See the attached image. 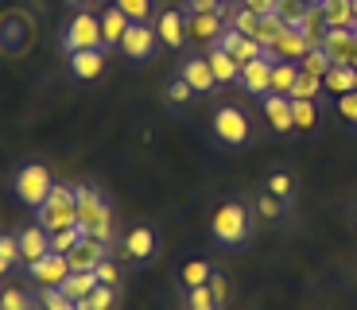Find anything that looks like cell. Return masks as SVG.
Returning <instances> with one entry per match:
<instances>
[{
  "label": "cell",
  "instance_id": "obj_25",
  "mask_svg": "<svg viewBox=\"0 0 357 310\" xmlns=\"http://www.w3.org/2000/svg\"><path fill=\"white\" fill-rule=\"evenodd\" d=\"M299 62H276L272 66V93H280V98H291L295 89V78H299Z\"/></svg>",
  "mask_w": 357,
  "mask_h": 310
},
{
  "label": "cell",
  "instance_id": "obj_56",
  "mask_svg": "<svg viewBox=\"0 0 357 310\" xmlns=\"http://www.w3.org/2000/svg\"><path fill=\"white\" fill-rule=\"evenodd\" d=\"M354 36H357V27H354Z\"/></svg>",
  "mask_w": 357,
  "mask_h": 310
},
{
  "label": "cell",
  "instance_id": "obj_27",
  "mask_svg": "<svg viewBox=\"0 0 357 310\" xmlns=\"http://www.w3.org/2000/svg\"><path fill=\"white\" fill-rule=\"evenodd\" d=\"M93 287H98V275H93V272H70L63 279V291L70 295L74 302H82L89 291H93Z\"/></svg>",
  "mask_w": 357,
  "mask_h": 310
},
{
  "label": "cell",
  "instance_id": "obj_45",
  "mask_svg": "<svg viewBox=\"0 0 357 310\" xmlns=\"http://www.w3.org/2000/svg\"><path fill=\"white\" fill-rule=\"evenodd\" d=\"M93 275H98V284H113V287H116V279H121V272H116L113 256H109V260H101V264L93 268Z\"/></svg>",
  "mask_w": 357,
  "mask_h": 310
},
{
  "label": "cell",
  "instance_id": "obj_7",
  "mask_svg": "<svg viewBox=\"0 0 357 310\" xmlns=\"http://www.w3.org/2000/svg\"><path fill=\"white\" fill-rule=\"evenodd\" d=\"M225 12H229V4L218 12H187V36L198 39V43H218L222 31L229 27L225 24Z\"/></svg>",
  "mask_w": 357,
  "mask_h": 310
},
{
  "label": "cell",
  "instance_id": "obj_23",
  "mask_svg": "<svg viewBox=\"0 0 357 310\" xmlns=\"http://www.w3.org/2000/svg\"><path fill=\"white\" fill-rule=\"evenodd\" d=\"M322 89H326V93H334V98L354 93V89H357V70L349 66V62H334L331 70H326V78H322Z\"/></svg>",
  "mask_w": 357,
  "mask_h": 310
},
{
  "label": "cell",
  "instance_id": "obj_50",
  "mask_svg": "<svg viewBox=\"0 0 357 310\" xmlns=\"http://www.w3.org/2000/svg\"><path fill=\"white\" fill-rule=\"evenodd\" d=\"M349 66L357 70V43H354V51H349Z\"/></svg>",
  "mask_w": 357,
  "mask_h": 310
},
{
  "label": "cell",
  "instance_id": "obj_20",
  "mask_svg": "<svg viewBox=\"0 0 357 310\" xmlns=\"http://www.w3.org/2000/svg\"><path fill=\"white\" fill-rule=\"evenodd\" d=\"M354 43H357L354 27H326V36H322V51L331 54V62H349Z\"/></svg>",
  "mask_w": 357,
  "mask_h": 310
},
{
  "label": "cell",
  "instance_id": "obj_5",
  "mask_svg": "<svg viewBox=\"0 0 357 310\" xmlns=\"http://www.w3.org/2000/svg\"><path fill=\"white\" fill-rule=\"evenodd\" d=\"M210 233H214V240L222 248H237L249 240V210H245L241 202H225L222 210L214 213V225H210Z\"/></svg>",
  "mask_w": 357,
  "mask_h": 310
},
{
  "label": "cell",
  "instance_id": "obj_6",
  "mask_svg": "<svg viewBox=\"0 0 357 310\" xmlns=\"http://www.w3.org/2000/svg\"><path fill=\"white\" fill-rule=\"evenodd\" d=\"M214 140L225 148H245L249 144V116L237 105H222L214 113Z\"/></svg>",
  "mask_w": 357,
  "mask_h": 310
},
{
  "label": "cell",
  "instance_id": "obj_42",
  "mask_svg": "<svg viewBox=\"0 0 357 310\" xmlns=\"http://www.w3.org/2000/svg\"><path fill=\"white\" fill-rule=\"evenodd\" d=\"M0 260H4V264L8 268H16L20 260V237H8V233H0Z\"/></svg>",
  "mask_w": 357,
  "mask_h": 310
},
{
  "label": "cell",
  "instance_id": "obj_22",
  "mask_svg": "<svg viewBox=\"0 0 357 310\" xmlns=\"http://www.w3.org/2000/svg\"><path fill=\"white\" fill-rule=\"evenodd\" d=\"M128 24H132V20H128L125 12L116 8V4H109V8L101 12V39H105V51H109V47H121V39H125Z\"/></svg>",
  "mask_w": 357,
  "mask_h": 310
},
{
  "label": "cell",
  "instance_id": "obj_46",
  "mask_svg": "<svg viewBox=\"0 0 357 310\" xmlns=\"http://www.w3.org/2000/svg\"><path fill=\"white\" fill-rule=\"evenodd\" d=\"M249 12H257V16H272V12L280 8V0H241Z\"/></svg>",
  "mask_w": 357,
  "mask_h": 310
},
{
  "label": "cell",
  "instance_id": "obj_36",
  "mask_svg": "<svg viewBox=\"0 0 357 310\" xmlns=\"http://www.w3.org/2000/svg\"><path fill=\"white\" fill-rule=\"evenodd\" d=\"M116 8L125 12L132 24H148L152 20V0H116Z\"/></svg>",
  "mask_w": 357,
  "mask_h": 310
},
{
  "label": "cell",
  "instance_id": "obj_40",
  "mask_svg": "<svg viewBox=\"0 0 357 310\" xmlns=\"http://www.w3.org/2000/svg\"><path fill=\"white\" fill-rule=\"evenodd\" d=\"M257 210H260V217H268V222H276V217H284V210H287V206L280 202L276 194H268V190H264V194L257 198Z\"/></svg>",
  "mask_w": 357,
  "mask_h": 310
},
{
  "label": "cell",
  "instance_id": "obj_15",
  "mask_svg": "<svg viewBox=\"0 0 357 310\" xmlns=\"http://www.w3.org/2000/svg\"><path fill=\"white\" fill-rule=\"evenodd\" d=\"M307 51H311V43H307V39L299 36L295 27H284V31H280V39H276L272 47H268L264 54H268L272 62H299Z\"/></svg>",
  "mask_w": 357,
  "mask_h": 310
},
{
  "label": "cell",
  "instance_id": "obj_32",
  "mask_svg": "<svg viewBox=\"0 0 357 310\" xmlns=\"http://www.w3.org/2000/svg\"><path fill=\"white\" fill-rule=\"evenodd\" d=\"M334 62H331V54L322 51V47H311V51L299 59V70L303 74H314V78H326V70H331Z\"/></svg>",
  "mask_w": 357,
  "mask_h": 310
},
{
  "label": "cell",
  "instance_id": "obj_19",
  "mask_svg": "<svg viewBox=\"0 0 357 310\" xmlns=\"http://www.w3.org/2000/svg\"><path fill=\"white\" fill-rule=\"evenodd\" d=\"M66 66H70V74L78 82H93L105 70V51H74L66 54Z\"/></svg>",
  "mask_w": 357,
  "mask_h": 310
},
{
  "label": "cell",
  "instance_id": "obj_41",
  "mask_svg": "<svg viewBox=\"0 0 357 310\" xmlns=\"http://www.w3.org/2000/svg\"><path fill=\"white\" fill-rule=\"evenodd\" d=\"M190 93H195V89H190L187 82L178 78V74H175V78L167 82V101H171V105H175V109H183V105H187V101H190Z\"/></svg>",
  "mask_w": 357,
  "mask_h": 310
},
{
  "label": "cell",
  "instance_id": "obj_38",
  "mask_svg": "<svg viewBox=\"0 0 357 310\" xmlns=\"http://www.w3.org/2000/svg\"><path fill=\"white\" fill-rule=\"evenodd\" d=\"M319 89H322V78H314V74H299V78H295V89H291V98L314 101V98H319Z\"/></svg>",
  "mask_w": 357,
  "mask_h": 310
},
{
  "label": "cell",
  "instance_id": "obj_26",
  "mask_svg": "<svg viewBox=\"0 0 357 310\" xmlns=\"http://www.w3.org/2000/svg\"><path fill=\"white\" fill-rule=\"evenodd\" d=\"M322 20L326 27H357L354 24V8H349V0H322Z\"/></svg>",
  "mask_w": 357,
  "mask_h": 310
},
{
  "label": "cell",
  "instance_id": "obj_37",
  "mask_svg": "<svg viewBox=\"0 0 357 310\" xmlns=\"http://www.w3.org/2000/svg\"><path fill=\"white\" fill-rule=\"evenodd\" d=\"M0 310H36V302H31V295H27V291L8 287V291L0 295Z\"/></svg>",
  "mask_w": 357,
  "mask_h": 310
},
{
  "label": "cell",
  "instance_id": "obj_11",
  "mask_svg": "<svg viewBox=\"0 0 357 310\" xmlns=\"http://www.w3.org/2000/svg\"><path fill=\"white\" fill-rule=\"evenodd\" d=\"M27 272H31V279H36L39 287H63V279L70 275V260H66L63 252H47L43 260L27 264Z\"/></svg>",
  "mask_w": 357,
  "mask_h": 310
},
{
  "label": "cell",
  "instance_id": "obj_49",
  "mask_svg": "<svg viewBox=\"0 0 357 310\" xmlns=\"http://www.w3.org/2000/svg\"><path fill=\"white\" fill-rule=\"evenodd\" d=\"M70 4H78V8H89V4H101V0H70Z\"/></svg>",
  "mask_w": 357,
  "mask_h": 310
},
{
  "label": "cell",
  "instance_id": "obj_18",
  "mask_svg": "<svg viewBox=\"0 0 357 310\" xmlns=\"http://www.w3.org/2000/svg\"><path fill=\"white\" fill-rule=\"evenodd\" d=\"M218 43H222L225 51L233 54V59L241 62V66H245V62H257L260 54H264V47H260L257 39H252V36H245V31H233V27H225Z\"/></svg>",
  "mask_w": 357,
  "mask_h": 310
},
{
  "label": "cell",
  "instance_id": "obj_21",
  "mask_svg": "<svg viewBox=\"0 0 357 310\" xmlns=\"http://www.w3.org/2000/svg\"><path fill=\"white\" fill-rule=\"evenodd\" d=\"M210 70H214V78H218V86H225V82H237L241 78V62L233 59L229 51H225L222 43H210Z\"/></svg>",
  "mask_w": 357,
  "mask_h": 310
},
{
  "label": "cell",
  "instance_id": "obj_44",
  "mask_svg": "<svg viewBox=\"0 0 357 310\" xmlns=\"http://www.w3.org/2000/svg\"><path fill=\"white\" fill-rule=\"evenodd\" d=\"M338 113L346 116V124H354V128H357V89H354V93H342V98H338Z\"/></svg>",
  "mask_w": 357,
  "mask_h": 310
},
{
  "label": "cell",
  "instance_id": "obj_52",
  "mask_svg": "<svg viewBox=\"0 0 357 310\" xmlns=\"http://www.w3.org/2000/svg\"><path fill=\"white\" fill-rule=\"evenodd\" d=\"M4 272H12V268H8V264H4V260H0V275H4Z\"/></svg>",
  "mask_w": 357,
  "mask_h": 310
},
{
  "label": "cell",
  "instance_id": "obj_17",
  "mask_svg": "<svg viewBox=\"0 0 357 310\" xmlns=\"http://www.w3.org/2000/svg\"><path fill=\"white\" fill-rule=\"evenodd\" d=\"M155 248H160V240H155L152 225H136V229H128V237H125V256L128 260L148 264V260L155 256Z\"/></svg>",
  "mask_w": 357,
  "mask_h": 310
},
{
  "label": "cell",
  "instance_id": "obj_53",
  "mask_svg": "<svg viewBox=\"0 0 357 310\" xmlns=\"http://www.w3.org/2000/svg\"><path fill=\"white\" fill-rule=\"evenodd\" d=\"M195 310H218V307H195Z\"/></svg>",
  "mask_w": 357,
  "mask_h": 310
},
{
  "label": "cell",
  "instance_id": "obj_2",
  "mask_svg": "<svg viewBox=\"0 0 357 310\" xmlns=\"http://www.w3.org/2000/svg\"><path fill=\"white\" fill-rule=\"evenodd\" d=\"M36 222L43 225L47 233H59V229H70L78 225V186L70 183H54L51 198L36 210Z\"/></svg>",
  "mask_w": 357,
  "mask_h": 310
},
{
  "label": "cell",
  "instance_id": "obj_29",
  "mask_svg": "<svg viewBox=\"0 0 357 310\" xmlns=\"http://www.w3.org/2000/svg\"><path fill=\"white\" fill-rule=\"evenodd\" d=\"M284 27H287V24L276 16V12H272V16H260V20H257V31H252V39H257V43L268 51V47L280 39V31H284Z\"/></svg>",
  "mask_w": 357,
  "mask_h": 310
},
{
  "label": "cell",
  "instance_id": "obj_35",
  "mask_svg": "<svg viewBox=\"0 0 357 310\" xmlns=\"http://www.w3.org/2000/svg\"><path fill=\"white\" fill-rule=\"evenodd\" d=\"M86 237V233L78 229V225H70V229H59L51 233V252H63V256H70L74 248H78V240Z\"/></svg>",
  "mask_w": 357,
  "mask_h": 310
},
{
  "label": "cell",
  "instance_id": "obj_43",
  "mask_svg": "<svg viewBox=\"0 0 357 310\" xmlns=\"http://www.w3.org/2000/svg\"><path fill=\"white\" fill-rule=\"evenodd\" d=\"M206 287H210V295H214V307L222 310L225 299H229V284H225V275L222 272H210V284H206Z\"/></svg>",
  "mask_w": 357,
  "mask_h": 310
},
{
  "label": "cell",
  "instance_id": "obj_47",
  "mask_svg": "<svg viewBox=\"0 0 357 310\" xmlns=\"http://www.w3.org/2000/svg\"><path fill=\"white\" fill-rule=\"evenodd\" d=\"M190 310L195 307H214V295H210V287H190Z\"/></svg>",
  "mask_w": 357,
  "mask_h": 310
},
{
  "label": "cell",
  "instance_id": "obj_51",
  "mask_svg": "<svg viewBox=\"0 0 357 310\" xmlns=\"http://www.w3.org/2000/svg\"><path fill=\"white\" fill-rule=\"evenodd\" d=\"M349 8H354V24H357V0H349Z\"/></svg>",
  "mask_w": 357,
  "mask_h": 310
},
{
  "label": "cell",
  "instance_id": "obj_33",
  "mask_svg": "<svg viewBox=\"0 0 357 310\" xmlns=\"http://www.w3.org/2000/svg\"><path fill=\"white\" fill-rule=\"evenodd\" d=\"M268 194H276L284 206H291V198H295V178L287 175V171H272V175H268Z\"/></svg>",
  "mask_w": 357,
  "mask_h": 310
},
{
  "label": "cell",
  "instance_id": "obj_8",
  "mask_svg": "<svg viewBox=\"0 0 357 310\" xmlns=\"http://www.w3.org/2000/svg\"><path fill=\"white\" fill-rule=\"evenodd\" d=\"M178 78L187 82L198 98H210V93L218 89V78H214V70H210V59H202V54H190V59H183V66H178Z\"/></svg>",
  "mask_w": 357,
  "mask_h": 310
},
{
  "label": "cell",
  "instance_id": "obj_39",
  "mask_svg": "<svg viewBox=\"0 0 357 310\" xmlns=\"http://www.w3.org/2000/svg\"><path fill=\"white\" fill-rule=\"evenodd\" d=\"M303 12H307V4H303V0H280L276 16L284 20L287 27H295V24H299V20H303Z\"/></svg>",
  "mask_w": 357,
  "mask_h": 310
},
{
  "label": "cell",
  "instance_id": "obj_13",
  "mask_svg": "<svg viewBox=\"0 0 357 310\" xmlns=\"http://www.w3.org/2000/svg\"><path fill=\"white\" fill-rule=\"evenodd\" d=\"M155 31H160L163 47H171V51H183V43H187V8H167V12H160V24H155Z\"/></svg>",
  "mask_w": 357,
  "mask_h": 310
},
{
  "label": "cell",
  "instance_id": "obj_55",
  "mask_svg": "<svg viewBox=\"0 0 357 310\" xmlns=\"http://www.w3.org/2000/svg\"><path fill=\"white\" fill-rule=\"evenodd\" d=\"M354 222H357V213H354Z\"/></svg>",
  "mask_w": 357,
  "mask_h": 310
},
{
  "label": "cell",
  "instance_id": "obj_1",
  "mask_svg": "<svg viewBox=\"0 0 357 310\" xmlns=\"http://www.w3.org/2000/svg\"><path fill=\"white\" fill-rule=\"evenodd\" d=\"M78 229L93 240H113V206L98 186H78Z\"/></svg>",
  "mask_w": 357,
  "mask_h": 310
},
{
  "label": "cell",
  "instance_id": "obj_16",
  "mask_svg": "<svg viewBox=\"0 0 357 310\" xmlns=\"http://www.w3.org/2000/svg\"><path fill=\"white\" fill-rule=\"evenodd\" d=\"M16 237H20V256H24V264H36V260H43L47 252H51V233H47L39 222L24 225Z\"/></svg>",
  "mask_w": 357,
  "mask_h": 310
},
{
  "label": "cell",
  "instance_id": "obj_9",
  "mask_svg": "<svg viewBox=\"0 0 357 310\" xmlns=\"http://www.w3.org/2000/svg\"><path fill=\"white\" fill-rule=\"evenodd\" d=\"M121 51L128 54V62H148L155 51V27L152 24H128L125 39H121Z\"/></svg>",
  "mask_w": 357,
  "mask_h": 310
},
{
  "label": "cell",
  "instance_id": "obj_48",
  "mask_svg": "<svg viewBox=\"0 0 357 310\" xmlns=\"http://www.w3.org/2000/svg\"><path fill=\"white\" fill-rule=\"evenodd\" d=\"M225 8L222 0H187V12H218Z\"/></svg>",
  "mask_w": 357,
  "mask_h": 310
},
{
  "label": "cell",
  "instance_id": "obj_4",
  "mask_svg": "<svg viewBox=\"0 0 357 310\" xmlns=\"http://www.w3.org/2000/svg\"><path fill=\"white\" fill-rule=\"evenodd\" d=\"M12 190H16V198L27 206V210H39V206L51 198L54 178H51V171H47L43 163H24V167L16 171V178H12Z\"/></svg>",
  "mask_w": 357,
  "mask_h": 310
},
{
  "label": "cell",
  "instance_id": "obj_30",
  "mask_svg": "<svg viewBox=\"0 0 357 310\" xmlns=\"http://www.w3.org/2000/svg\"><path fill=\"white\" fill-rule=\"evenodd\" d=\"M291 116H295V128L299 132H314V124H319L314 101H303V98H291Z\"/></svg>",
  "mask_w": 357,
  "mask_h": 310
},
{
  "label": "cell",
  "instance_id": "obj_31",
  "mask_svg": "<svg viewBox=\"0 0 357 310\" xmlns=\"http://www.w3.org/2000/svg\"><path fill=\"white\" fill-rule=\"evenodd\" d=\"M39 310H78V302L63 287H39Z\"/></svg>",
  "mask_w": 357,
  "mask_h": 310
},
{
  "label": "cell",
  "instance_id": "obj_14",
  "mask_svg": "<svg viewBox=\"0 0 357 310\" xmlns=\"http://www.w3.org/2000/svg\"><path fill=\"white\" fill-rule=\"evenodd\" d=\"M109 252L113 248L105 245V240H93V237H82L78 240V248H74L70 256V272H93V268L101 264V260H109Z\"/></svg>",
  "mask_w": 357,
  "mask_h": 310
},
{
  "label": "cell",
  "instance_id": "obj_24",
  "mask_svg": "<svg viewBox=\"0 0 357 310\" xmlns=\"http://www.w3.org/2000/svg\"><path fill=\"white\" fill-rule=\"evenodd\" d=\"M295 31L307 39L311 47H322V36H326V20H322V8L319 4H307V12H303V20L295 24Z\"/></svg>",
  "mask_w": 357,
  "mask_h": 310
},
{
  "label": "cell",
  "instance_id": "obj_10",
  "mask_svg": "<svg viewBox=\"0 0 357 310\" xmlns=\"http://www.w3.org/2000/svg\"><path fill=\"white\" fill-rule=\"evenodd\" d=\"M272 66L276 62L268 59V54H260L257 62H245L241 66V86H245V93H252V98H268L272 93Z\"/></svg>",
  "mask_w": 357,
  "mask_h": 310
},
{
  "label": "cell",
  "instance_id": "obj_12",
  "mask_svg": "<svg viewBox=\"0 0 357 310\" xmlns=\"http://www.w3.org/2000/svg\"><path fill=\"white\" fill-rule=\"evenodd\" d=\"M260 109H264V121L272 132L287 136L295 132V116H291V98H280V93H268V98H260Z\"/></svg>",
  "mask_w": 357,
  "mask_h": 310
},
{
  "label": "cell",
  "instance_id": "obj_54",
  "mask_svg": "<svg viewBox=\"0 0 357 310\" xmlns=\"http://www.w3.org/2000/svg\"><path fill=\"white\" fill-rule=\"evenodd\" d=\"M222 4H233V0H222Z\"/></svg>",
  "mask_w": 357,
  "mask_h": 310
},
{
  "label": "cell",
  "instance_id": "obj_3",
  "mask_svg": "<svg viewBox=\"0 0 357 310\" xmlns=\"http://www.w3.org/2000/svg\"><path fill=\"white\" fill-rule=\"evenodd\" d=\"M63 51L74 54V51H105V39H101V16L78 8L63 27Z\"/></svg>",
  "mask_w": 357,
  "mask_h": 310
},
{
  "label": "cell",
  "instance_id": "obj_28",
  "mask_svg": "<svg viewBox=\"0 0 357 310\" xmlns=\"http://www.w3.org/2000/svg\"><path fill=\"white\" fill-rule=\"evenodd\" d=\"M113 307H116V287L113 284H98L78 302V310H113Z\"/></svg>",
  "mask_w": 357,
  "mask_h": 310
},
{
  "label": "cell",
  "instance_id": "obj_34",
  "mask_svg": "<svg viewBox=\"0 0 357 310\" xmlns=\"http://www.w3.org/2000/svg\"><path fill=\"white\" fill-rule=\"evenodd\" d=\"M210 272H214V268L206 264V260H187V264H183V287H206L210 284Z\"/></svg>",
  "mask_w": 357,
  "mask_h": 310
}]
</instances>
